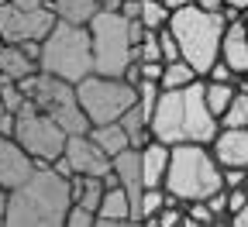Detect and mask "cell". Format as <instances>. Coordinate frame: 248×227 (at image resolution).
<instances>
[{
    "mask_svg": "<svg viewBox=\"0 0 248 227\" xmlns=\"http://www.w3.org/2000/svg\"><path fill=\"white\" fill-rule=\"evenodd\" d=\"M131 224V203L128 193H124L117 182H110L104 189V197L93 210V227H128Z\"/></svg>",
    "mask_w": 248,
    "mask_h": 227,
    "instance_id": "cell-15",
    "label": "cell"
},
{
    "mask_svg": "<svg viewBox=\"0 0 248 227\" xmlns=\"http://www.w3.org/2000/svg\"><path fill=\"white\" fill-rule=\"evenodd\" d=\"M66 227H93V210L69 203V213H66Z\"/></svg>",
    "mask_w": 248,
    "mask_h": 227,
    "instance_id": "cell-27",
    "label": "cell"
},
{
    "mask_svg": "<svg viewBox=\"0 0 248 227\" xmlns=\"http://www.w3.org/2000/svg\"><path fill=\"white\" fill-rule=\"evenodd\" d=\"M0 100H4V110H7V114H17V110L24 107L28 96H24V90H21L14 79H0Z\"/></svg>",
    "mask_w": 248,
    "mask_h": 227,
    "instance_id": "cell-25",
    "label": "cell"
},
{
    "mask_svg": "<svg viewBox=\"0 0 248 227\" xmlns=\"http://www.w3.org/2000/svg\"><path fill=\"white\" fill-rule=\"evenodd\" d=\"M224 7H231V11H238V14L245 17V11H248V0H224Z\"/></svg>",
    "mask_w": 248,
    "mask_h": 227,
    "instance_id": "cell-35",
    "label": "cell"
},
{
    "mask_svg": "<svg viewBox=\"0 0 248 227\" xmlns=\"http://www.w3.org/2000/svg\"><path fill=\"white\" fill-rule=\"evenodd\" d=\"M35 172V158H31L14 138H0V186L14 189Z\"/></svg>",
    "mask_w": 248,
    "mask_h": 227,
    "instance_id": "cell-13",
    "label": "cell"
},
{
    "mask_svg": "<svg viewBox=\"0 0 248 227\" xmlns=\"http://www.w3.org/2000/svg\"><path fill=\"white\" fill-rule=\"evenodd\" d=\"M138 73H141V79H152V83H159L162 62H138ZM141 79H138V83H141Z\"/></svg>",
    "mask_w": 248,
    "mask_h": 227,
    "instance_id": "cell-30",
    "label": "cell"
},
{
    "mask_svg": "<svg viewBox=\"0 0 248 227\" xmlns=\"http://www.w3.org/2000/svg\"><path fill=\"white\" fill-rule=\"evenodd\" d=\"M17 86L24 90L28 100L35 104L42 114H48L66 135H86L90 121H86V114H83V107L76 100V86L73 83L59 79V76H48V73L38 69V73H31L28 79H21Z\"/></svg>",
    "mask_w": 248,
    "mask_h": 227,
    "instance_id": "cell-7",
    "label": "cell"
},
{
    "mask_svg": "<svg viewBox=\"0 0 248 227\" xmlns=\"http://www.w3.org/2000/svg\"><path fill=\"white\" fill-rule=\"evenodd\" d=\"M245 31H248V21H245Z\"/></svg>",
    "mask_w": 248,
    "mask_h": 227,
    "instance_id": "cell-41",
    "label": "cell"
},
{
    "mask_svg": "<svg viewBox=\"0 0 248 227\" xmlns=\"http://www.w3.org/2000/svg\"><path fill=\"white\" fill-rule=\"evenodd\" d=\"M138 158H141V182L145 186H162L166 179V166H169V145L162 141H148L138 148Z\"/></svg>",
    "mask_w": 248,
    "mask_h": 227,
    "instance_id": "cell-16",
    "label": "cell"
},
{
    "mask_svg": "<svg viewBox=\"0 0 248 227\" xmlns=\"http://www.w3.org/2000/svg\"><path fill=\"white\" fill-rule=\"evenodd\" d=\"M11 138L35 158V166H52L62 155V145H66V131H62L48 114H42L31 100H24V107L14 114Z\"/></svg>",
    "mask_w": 248,
    "mask_h": 227,
    "instance_id": "cell-9",
    "label": "cell"
},
{
    "mask_svg": "<svg viewBox=\"0 0 248 227\" xmlns=\"http://www.w3.org/2000/svg\"><path fill=\"white\" fill-rule=\"evenodd\" d=\"M234 96V83H214V79H203V104L214 117H221L224 107L231 104Z\"/></svg>",
    "mask_w": 248,
    "mask_h": 227,
    "instance_id": "cell-22",
    "label": "cell"
},
{
    "mask_svg": "<svg viewBox=\"0 0 248 227\" xmlns=\"http://www.w3.org/2000/svg\"><path fill=\"white\" fill-rule=\"evenodd\" d=\"M217 59H221L234 76L248 73V31H245V21H231V24H224V35H221V48H217Z\"/></svg>",
    "mask_w": 248,
    "mask_h": 227,
    "instance_id": "cell-14",
    "label": "cell"
},
{
    "mask_svg": "<svg viewBox=\"0 0 248 227\" xmlns=\"http://www.w3.org/2000/svg\"><path fill=\"white\" fill-rule=\"evenodd\" d=\"M104 189H107L104 176H73V179H69L73 203H76V207H86V210H97Z\"/></svg>",
    "mask_w": 248,
    "mask_h": 227,
    "instance_id": "cell-19",
    "label": "cell"
},
{
    "mask_svg": "<svg viewBox=\"0 0 248 227\" xmlns=\"http://www.w3.org/2000/svg\"><path fill=\"white\" fill-rule=\"evenodd\" d=\"M210 155L217 166H241L248 169V127H217V135L210 138Z\"/></svg>",
    "mask_w": 248,
    "mask_h": 227,
    "instance_id": "cell-12",
    "label": "cell"
},
{
    "mask_svg": "<svg viewBox=\"0 0 248 227\" xmlns=\"http://www.w3.org/2000/svg\"><path fill=\"white\" fill-rule=\"evenodd\" d=\"M162 4H166L169 11H176V7H186V4H193V0H162Z\"/></svg>",
    "mask_w": 248,
    "mask_h": 227,
    "instance_id": "cell-38",
    "label": "cell"
},
{
    "mask_svg": "<svg viewBox=\"0 0 248 227\" xmlns=\"http://www.w3.org/2000/svg\"><path fill=\"white\" fill-rule=\"evenodd\" d=\"M245 186H248V172H245Z\"/></svg>",
    "mask_w": 248,
    "mask_h": 227,
    "instance_id": "cell-40",
    "label": "cell"
},
{
    "mask_svg": "<svg viewBox=\"0 0 248 227\" xmlns=\"http://www.w3.org/2000/svg\"><path fill=\"white\" fill-rule=\"evenodd\" d=\"M4 217H7V189L0 186V227H4Z\"/></svg>",
    "mask_w": 248,
    "mask_h": 227,
    "instance_id": "cell-36",
    "label": "cell"
},
{
    "mask_svg": "<svg viewBox=\"0 0 248 227\" xmlns=\"http://www.w3.org/2000/svg\"><path fill=\"white\" fill-rule=\"evenodd\" d=\"M159 55H162V62L179 59V45H176V38H172L169 28H159Z\"/></svg>",
    "mask_w": 248,
    "mask_h": 227,
    "instance_id": "cell-26",
    "label": "cell"
},
{
    "mask_svg": "<svg viewBox=\"0 0 248 227\" xmlns=\"http://www.w3.org/2000/svg\"><path fill=\"white\" fill-rule=\"evenodd\" d=\"M4 114H7V110H4V100H0V117H4Z\"/></svg>",
    "mask_w": 248,
    "mask_h": 227,
    "instance_id": "cell-39",
    "label": "cell"
},
{
    "mask_svg": "<svg viewBox=\"0 0 248 227\" xmlns=\"http://www.w3.org/2000/svg\"><path fill=\"white\" fill-rule=\"evenodd\" d=\"M73 203L69 179L52 166H35L21 186L7 189V217L4 227H66Z\"/></svg>",
    "mask_w": 248,
    "mask_h": 227,
    "instance_id": "cell-2",
    "label": "cell"
},
{
    "mask_svg": "<svg viewBox=\"0 0 248 227\" xmlns=\"http://www.w3.org/2000/svg\"><path fill=\"white\" fill-rule=\"evenodd\" d=\"M141 28L148 31H159L169 24V7L162 4V0H138V17H135Z\"/></svg>",
    "mask_w": 248,
    "mask_h": 227,
    "instance_id": "cell-23",
    "label": "cell"
},
{
    "mask_svg": "<svg viewBox=\"0 0 248 227\" xmlns=\"http://www.w3.org/2000/svg\"><path fill=\"white\" fill-rule=\"evenodd\" d=\"M162 189L176 203L207 200L210 193L224 189L221 166L214 162L207 145H169V166H166Z\"/></svg>",
    "mask_w": 248,
    "mask_h": 227,
    "instance_id": "cell-3",
    "label": "cell"
},
{
    "mask_svg": "<svg viewBox=\"0 0 248 227\" xmlns=\"http://www.w3.org/2000/svg\"><path fill=\"white\" fill-rule=\"evenodd\" d=\"M203 79H214V83H234V73H231V69L224 66V62H221V59H214Z\"/></svg>",
    "mask_w": 248,
    "mask_h": 227,
    "instance_id": "cell-28",
    "label": "cell"
},
{
    "mask_svg": "<svg viewBox=\"0 0 248 227\" xmlns=\"http://www.w3.org/2000/svg\"><path fill=\"white\" fill-rule=\"evenodd\" d=\"M62 162L69 166V179L73 176H107L110 172V155H104L93 145L90 135H66Z\"/></svg>",
    "mask_w": 248,
    "mask_h": 227,
    "instance_id": "cell-11",
    "label": "cell"
},
{
    "mask_svg": "<svg viewBox=\"0 0 248 227\" xmlns=\"http://www.w3.org/2000/svg\"><path fill=\"white\" fill-rule=\"evenodd\" d=\"M90 48H93V73L100 76H124L135 62V42L141 38V24L124 17L121 11H97L86 21Z\"/></svg>",
    "mask_w": 248,
    "mask_h": 227,
    "instance_id": "cell-4",
    "label": "cell"
},
{
    "mask_svg": "<svg viewBox=\"0 0 248 227\" xmlns=\"http://www.w3.org/2000/svg\"><path fill=\"white\" fill-rule=\"evenodd\" d=\"M31 73H38V62L31 59V55H24L21 45H0V79L21 83Z\"/></svg>",
    "mask_w": 248,
    "mask_h": 227,
    "instance_id": "cell-17",
    "label": "cell"
},
{
    "mask_svg": "<svg viewBox=\"0 0 248 227\" xmlns=\"http://www.w3.org/2000/svg\"><path fill=\"white\" fill-rule=\"evenodd\" d=\"M0 45H4V42H0Z\"/></svg>",
    "mask_w": 248,
    "mask_h": 227,
    "instance_id": "cell-45",
    "label": "cell"
},
{
    "mask_svg": "<svg viewBox=\"0 0 248 227\" xmlns=\"http://www.w3.org/2000/svg\"><path fill=\"white\" fill-rule=\"evenodd\" d=\"M245 21H248V11H245Z\"/></svg>",
    "mask_w": 248,
    "mask_h": 227,
    "instance_id": "cell-42",
    "label": "cell"
},
{
    "mask_svg": "<svg viewBox=\"0 0 248 227\" xmlns=\"http://www.w3.org/2000/svg\"><path fill=\"white\" fill-rule=\"evenodd\" d=\"M76 100L90 124H110L135 104V86L124 76H100L90 73L76 83Z\"/></svg>",
    "mask_w": 248,
    "mask_h": 227,
    "instance_id": "cell-8",
    "label": "cell"
},
{
    "mask_svg": "<svg viewBox=\"0 0 248 227\" xmlns=\"http://www.w3.org/2000/svg\"><path fill=\"white\" fill-rule=\"evenodd\" d=\"M86 135H90V141L97 145L104 155H117V151L128 148V131L121 127V121H110V124H90Z\"/></svg>",
    "mask_w": 248,
    "mask_h": 227,
    "instance_id": "cell-18",
    "label": "cell"
},
{
    "mask_svg": "<svg viewBox=\"0 0 248 227\" xmlns=\"http://www.w3.org/2000/svg\"><path fill=\"white\" fill-rule=\"evenodd\" d=\"M245 172H248V169H241V166H224V169H221V182H224V189H231V186H245Z\"/></svg>",
    "mask_w": 248,
    "mask_h": 227,
    "instance_id": "cell-29",
    "label": "cell"
},
{
    "mask_svg": "<svg viewBox=\"0 0 248 227\" xmlns=\"http://www.w3.org/2000/svg\"><path fill=\"white\" fill-rule=\"evenodd\" d=\"M217 124H221V127H248V93L234 90L231 104L224 107L221 117H217Z\"/></svg>",
    "mask_w": 248,
    "mask_h": 227,
    "instance_id": "cell-24",
    "label": "cell"
},
{
    "mask_svg": "<svg viewBox=\"0 0 248 227\" xmlns=\"http://www.w3.org/2000/svg\"><path fill=\"white\" fill-rule=\"evenodd\" d=\"M217 127V117L203 104V79L183 90H159L148 117L152 138L162 145H210Z\"/></svg>",
    "mask_w": 248,
    "mask_h": 227,
    "instance_id": "cell-1",
    "label": "cell"
},
{
    "mask_svg": "<svg viewBox=\"0 0 248 227\" xmlns=\"http://www.w3.org/2000/svg\"><path fill=\"white\" fill-rule=\"evenodd\" d=\"M52 14L59 21H69V24H86L93 14L100 11V0H52Z\"/></svg>",
    "mask_w": 248,
    "mask_h": 227,
    "instance_id": "cell-20",
    "label": "cell"
},
{
    "mask_svg": "<svg viewBox=\"0 0 248 227\" xmlns=\"http://www.w3.org/2000/svg\"><path fill=\"white\" fill-rule=\"evenodd\" d=\"M200 11H210V14H221L224 11V0H193Z\"/></svg>",
    "mask_w": 248,
    "mask_h": 227,
    "instance_id": "cell-32",
    "label": "cell"
},
{
    "mask_svg": "<svg viewBox=\"0 0 248 227\" xmlns=\"http://www.w3.org/2000/svg\"><path fill=\"white\" fill-rule=\"evenodd\" d=\"M124 0H100V11H121Z\"/></svg>",
    "mask_w": 248,
    "mask_h": 227,
    "instance_id": "cell-37",
    "label": "cell"
},
{
    "mask_svg": "<svg viewBox=\"0 0 248 227\" xmlns=\"http://www.w3.org/2000/svg\"><path fill=\"white\" fill-rule=\"evenodd\" d=\"M197 76V69L190 66V62H183V59H172V62H162V73H159V90H183V86H190Z\"/></svg>",
    "mask_w": 248,
    "mask_h": 227,
    "instance_id": "cell-21",
    "label": "cell"
},
{
    "mask_svg": "<svg viewBox=\"0 0 248 227\" xmlns=\"http://www.w3.org/2000/svg\"><path fill=\"white\" fill-rule=\"evenodd\" d=\"M45 4H52V0H45Z\"/></svg>",
    "mask_w": 248,
    "mask_h": 227,
    "instance_id": "cell-44",
    "label": "cell"
},
{
    "mask_svg": "<svg viewBox=\"0 0 248 227\" xmlns=\"http://www.w3.org/2000/svg\"><path fill=\"white\" fill-rule=\"evenodd\" d=\"M14 7H21V11H35V7H42L45 0H11Z\"/></svg>",
    "mask_w": 248,
    "mask_h": 227,
    "instance_id": "cell-34",
    "label": "cell"
},
{
    "mask_svg": "<svg viewBox=\"0 0 248 227\" xmlns=\"http://www.w3.org/2000/svg\"><path fill=\"white\" fill-rule=\"evenodd\" d=\"M38 69L48 76H59L66 83H79L83 76L93 73V48H90V31L86 24H69L59 21L52 24V31L42 38V52H38Z\"/></svg>",
    "mask_w": 248,
    "mask_h": 227,
    "instance_id": "cell-6",
    "label": "cell"
},
{
    "mask_svg": "<svg viewBox=\"0 0 248 227\" xmlns=\"http://www.w3.org/2000/svg\"><path fill=\"white\" fill-rule=\"evenodd\" d=\"M0 4H7V0H0Z\"/></svg>",
    "mask_w": 248,
    "mask_h": 227,
    "instance_id": "cell-43",
    "label": "cell"
},
{
    "mask_svg": "<svg viewBox=\"0 0 248 227\" xmlns=\"http://www.w3.org/2000/svg\"><path fill=\"white\" fill-rule=\"evenodd\" d=\"M172 38L179 45V59L190 62L197 69V76L203 79L210 62L217 59V48H221V35H224V17L221 14H210V11H200L197 4H186V7H176L169 11V24Z\"/></svg>",
    "mask_w": 248,
    "mask_h": 227,
    "instance_id": "cell-5",
    "label": "cell"
},
{
    "mask_svg": "<svg viewBox=\"0 0 248 227\" xmlns=\"http://www.w3.org/2000/svg\"><path fill=\"white\" fill-rule=\"evenodd\" d=\"M11 131H14V114H4V117H0V135L11 138Z\"/></svg>",
    "mask_w": 248,
    "mask_h": 227,
    "instance_id": "cell-33",
    "label": "cell"
},
{
    "mask_svg": "<svg viewBox=\"0 0 248 227\" xmlns=\"http://www.w3.org/2000/svg\"><path fill=\"white\" fill-rule=\"evenodd\" d=\"M55 24V14L48 4L35 11H21L11 0L0 4V42L4 45H21V42H42Z\"/></svg>",
    "mask_w": 248,
    "mask_h": 227,
    "instance_id": "cell-10",
    "label": "cell"
},
{
    "mask_svg": "<svg viewBox=\"0 0 248 227\" xmlns=\"http://www.w3.org/2000/svg\"><path fill=\"white\" fill-rule=\"evenodd\" d=\"M231 227H248V200L231 213Z\"/></svg>",
    "mask_w": 248,
    "mask_h": 227,
    "instance_id": "cell-31",
    "label": "cell"
}]
</instances>
